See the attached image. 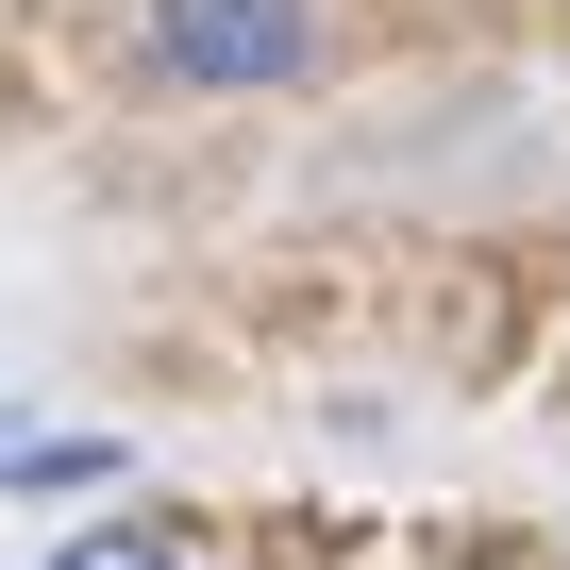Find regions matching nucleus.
Wrapping results in <instances>:
<instances>
[{
	"mask_svg": "<svg viewBox=\"0 0 570 570\" xmlns=\"http://www.w3.org/2000/svg\"><path fill=\"white\" fill-rule=\"evenodd\" d=\"M320 51L303 0H151V68L168 85H285Z\"/></svg>",
	"mask_w": 570,
	"mask_h": 570,
	"instance_id": "f257e3e1",
	"label": "nucleus"
},
{
	"mask_svg": "<svg viewBox=\"0 0 570 570\" xmlns=\"http://www.w3.org/2000/svg\"><path fill=\"white\" fill-rule=\"evenodd\" d=\"M118 470V436H0V487H85Z\"/></svg>",
	"mask_w": 570,
	"mask_h": 570,
	"instance_id": "f03ea898",
	"label": "nucleus"
},
{
	"mask_svg": "<svg viewBox=\"0 0 570 570\" xmlns=\"http://www.w3.org/2000/svg\"><path fill=\"white\" fill-rule=\"evenodd\" d=\"M51 570H185L151 520H85V537H51Z\"/></svg>",
	"mask_w": 570,
	"mask_h": 570,
	"instance_id": "7ed1b4c3",
	"label": "nucleus"
}]
</instances>
